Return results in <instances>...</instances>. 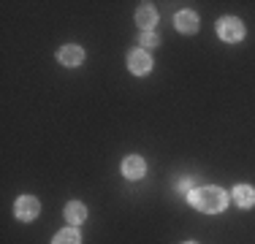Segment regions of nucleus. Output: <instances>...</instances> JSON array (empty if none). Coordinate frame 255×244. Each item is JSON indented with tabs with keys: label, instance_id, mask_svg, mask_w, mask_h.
<instances>
[{
	"label": "nucleus",
	"instance_id": "nucleus-1",
	"mask_svg": "<svg viewBox=\"0 0 255 244\" xmlns=\"http://www.w3.org/2000/svg\"><path fill=\"white\" fill-rule=\"evenodd\" d=\"M187 201H190V204L196 206L198 212H204V215H217V212H223V209H226L228 195L223 193L220 187L206 185V187H198V190H193Z\"/></svg>",
	"mask_w": 255,
	"mask_h": 244
},
{
	"label": "nucleus",
	"instance_id": "nucleus-2",
	"mask_svg": "<svg viewBox=\"0 0 255 244\" xmlns=\"http://www.w3.org/2000/svg\"><path fill=\"white\" fill-rule=\"evenodd\" d=\"M217 35L223 41H228V44H236V41L245 38V24H242V19H236V16H223L217 22Z\"/></svg>",
	"mask_w": 255,
	"mask_h": 244
},
{
	"label": "nucleus",
	"instance_id": "nucleus-3",
	"mask_svg": "<svg viewBox=\"0 0 255 244\" xmlns=\"http://www.w3.org/2000/svg\"><path fill=\"white\" fill-rule=\"evenodd\" d=\"M41 212V204L35 195H22V198H16L14 204V215L16 220H22V223H30V220H35Z\"/></svg>",
	"mask_w": 255,
	"mask_h": 244
},
{
	"label": "nucleus",
	"instance_id": "nucleus-4",
	"mask_svg": "<svg viewBox=\"0 0 255 244\" xmlns=\"http://www.w3.org/2000/svg\"><path fill=\"white\" fill-rule=\"evenodd\" d=\"M128 68H130V73H136V76H147L152 71V57L144 49H133L128 54Z\"/></svg>",
	"mask_w": 255,
	"mask_h": 244
},
{
	"label": "nucleus",
	"instance_id": "nucleus-5",
	"mask_svg": "<svg viewBox=\"0 0 255 244\" xmlns=\"http://www.w3.org/2000/svg\"><path fill=\"white\" fill-rule=\"evenodd\" d=\"M144 174H147V163H144V157L128 155L125 160H123V176H125V179L136 182V179H141Z\"/></svg>",
	"mask_w": 255,
	"mask_h": 244
},
{
	"label": "nucleus",
	"instance_id": "nucleus-6",
	"mask_svg": "<svg viewBox=\"0 0 255 244\" xmlns=\"http://www.w3.org/2000/svg\"><path fill=\"white\" fill-rule=\"evenodd\" d=\"M57 60H60V65H65V68H76V65L84 63V49L76 46V44H68V46H63L57 52Z\"/></svg>",
	"mask_w": 255,
	"mask_h": 244
},
{
	"label": "nucleus",
	"instance_id": "nucleus-7",
	"mask_svg": "<svg viewBox=\"0 0 255 244\" xmlns=\"http://www.w3.org/2000/svg\"><path fill=\"white\" fill-rule=\"evenodd\" d=\"M174 24H177L179 33L193 35L198 30V14H196V11H179V14L174 16Z\"/></svg>",
	"mask_w": 255,
	"mask_h": 244
},
{
	"label": "nucleus",
	"instance_id": "nucleus-8",
	"mask_svg": "<svg viewBox=\"0 0 255 244\" xmlns=\"http://www.w3.org/2000/svg\"><path fill=\"white\" fill-rule=\"evenodd\" d=\"M231 198H234L236 206L250 209V206H255V187H250V185H236L234 193H231Z\"/></svg>",
	"mask_w": 255,
	"mask_h": 244
},
{
	"label": "nucleus",
	"instance_id": "nucleus-9",
	"mask_svg": "<svg viewBox=\"0 0 255 244\" xmlns=\"http://www.w3.org/2000/svg\"><path fill=\"white\" fill-rule=\"evenodd\" d=\"M84 220H87V206H84L82 201H71V204L65 206V223L82 225Z\"/></svg>",
	"mask_w": 255,
	"mask_h": 244
},
{
	"label": "nucleus",
	"instance_id": "nucleus-10",
	"mask_svg": "<svg viewBox=\"0 0 255 244\" xmlns=\"http://www.w3.org/2000/svg\"><path fill=\"white\" fill-rule=\"evenodd\" d=\"M136 22H138V27H144V33H149L157 22V11L152 5H141V8L136 11Z\"/></svg>",
	"mask_w": 255,
	"mask_h": 244
},
{
	"label": "nucleus",
	"instance_id": "nucleus-11",
	"mask_svg": "<svg viewBox=\"0 0 255 244\" xmlns=\"http://www.w3.org/2000/svg\"><path fill=\"white\" fill-rule=\"evenodd\" d=\"M52 244H82V239H79L76 228H65V231H60V234L54 236Z\"/></svg>",
	"mask_w": 255,
	"mask_h": 244
},
{
	"label": "nucleus",
	"instance_id": "nucleus-12",
	"mask_svg": "<svg viewBox=\"0 0 255 244\" xmlns=\"http://www.w3.org/2000/svg\"><path fill=\"white\" fill-rule=\"evenodd\" d=\"M157 44H160V38H157L152 30H149V33H141V46H144V49H152V46H157Z\"/></svg>",
	"mask_w": 255,
	"mask_h": 244
},
{
	"label": "nucleus",
	"instance_id": "nucleus-13",
	"mask_svg": "<svg viewBox=\"0 0 255 244\" xmlns=\"http://www.w3.org/2000/svg\"><path fill=\"white\" fill-rule=\"evenodd\" d=\"M185 244H196V242H185Z\"/></svg>",
	"mask_w": 255,
	"mask_h": 244
}]
</instances>
